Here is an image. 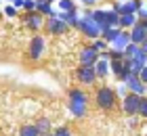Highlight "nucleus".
<instances>
[{"mask_svg": "<svg viewBox=\"0 0 147 136\" xmlns=\"http://www.w3.org/2000/svg\"><path fill=\"white\" fill-rule=\"evenodd\" d=\"M86 105H88V98H86L84 90H80V88H74V90H69V113L74 115V117L82 119L86 115Z\"/></svg>", "mask_w": 147, "mask_h": 136, "instance_id": "nucleus-1", "label": "nucleus"}, {"mask_svg": "<svg viewBox=\"0 0 147 136\" xmlns=\"http://www.w3.org/2000/svg\"><path fill=\"white\" fill-rule=\"evenodd\" d=\"M76 29L82 31V36H84V38H90V40L101 38V27H99L95 21H92L90 15H88L86 11L78 17V27H76Z\"/></svg>", "mask_w": 147, "mask_h": 136, "instance_id": "nucleus-2", "label": "nucleus"}, {"mask_svg": "<svg viewBox=\"0 0 147 136\" xmlns=\"http://www.w3.org/2000/svg\"><path fill=\"white\" fill-rule=\"evenodd\" d=\"M116 98L118 96H116V92H113L111 86H101L95 94V100L101 109H113L116 107Z\"/></svg>", "mask_w": 147, "mask_h": 136, "instance_id": "nucleus-3", "label": "nucleus"}, {"mask_svg": "<svg viewBox=\"0 0 147 136\" xmlns=\"http://www.w3.org/2000/svg\"><path fill=\"white\" fill-rule=\"evenodd\" d=\"M120 82L126 86V90H128L130 94H137V96H145V94H147V86L139 80L137 73H126Z\"/></svg>", "mask_w": 147, "mask_h": 136, "instance_id": "nucleus-4", "label": "nucleus"}, {"mask_svg": "<svg viewBox=\"0 0 147 136\" xmlns=\"http://www.w3.org/2000/svg\"><path fill=\"white\" fill-rule=\"evenodd\" d=\"M44 50H46L44 36L36 33V36L32 38V42H30V48H28V54H30V59H32V61H38V59L44 54Z\"/></svg>", "mask_w": 147, "mask_h": 136, "instance_id": "nucleus-5", "label": "nucleus"}, {"mask_svg": "<svg viewBox=\"0 0 147 136\" xmlns=\"http://www.w3.org/2000/svg\"><path fill=\"white\" fill-rule=\"evenodd\" d=\"M76 78H78L80 84H84V86H90V84H95V82L99 80L92 65H80L78 71H76Z\"/></svg>", "mask_w": 147, "mask_h": 136, "instance_id": "nucleus-6", "label": "nucleus"}, {"mask_svg": "<svg viewBox=\"0 0 147 136\" xmlns=\"http://www.w3.org/2000/svg\"><path fill=\"white\" fill-rule=\"evenodd\" d=\"M139 100H141V96L128 92V94L122 98V111H124L126 115H139Z\"/></svg>", "mask_w": 147, "mask_h": 136, "instance_id": "nucleus-7", "label": "nucleus"}, {"mask_svg": "<svg viewBox=\"0 0 147 136\" xmlns=\"http://www.w3.org/2000/svg\"><path fill=\"white\" fill-rule=\"evenodd\" d=\"M46 29H49V33H53V36H61V33H65L69 29L67 27V23L65 21H61L59 17H51V19H46Z\"/></svg>", "mask_w": 147, "mask_h": 136, "instance_id": "nucleus-8", "label": "nucleus"}, {"mask_svg": "<svg viewBox=\"0 0 147 136\" xmlns=\"http://www.w3.org/2000/svg\"><path fill=\"white\" fill-rule=\"evenodd\" d=\"M78 61H80V65H95L99 61V52L92 46H84L78 54Z\"/></svg>", "mask_w": 147, "mask_h": 136, "instance_id": "nucleus-9", "label": "nucleus"}, {"mask_svg": "<svg viewBox=\"0 0 147 136\" xmlns=\"http://www.w3.org/2000/svg\"><path fill=\"white\" fill-rule=\"evenodd\" d=\"M128 36H130V42L132 44H137V46H141V42L147 38V33H145V27H143V23L139 21V23H135L128 29Z\"/></svg>", "mask_w": 147, "mask_h": 136, "instance_id": "nucleus-10", "label": "nucleus"}, {"mask_svg": "<svg viewBox=\"0 0 147 136\" xmlns=\"http://www.w3.org/2000/svg\"><path fill=\"white\" fill-rule=\"evenodd\" d=\"M25 25H28V29H34V31H38L40 27L44 25V17L40 15L38 11H34V13H25Z\"/></svg>", "mask_w": 147, "mask_h": 136, "instance_id": "nucleus-11", "label": "nucleus"}, {"mask_svg": "<svg viewBox=\"0 0 147 136\" xmlns=\"http://www.w3.org/2000/svg\"><path fill=\"white\" fill-rule=\"evenodd\" d=\"M109 73H113V76H118L120 80H122L126 73H130L128 61H126V59H122V61H109Z\"/></svg>", "mask_w": 147, "mask_h": 136, "instance_id": "nucleus-12", "label": "nucleus"}, {"mask_svg": "<svg viewBox=\"0 0 147 136\" xmlns=\"http://www.w3.org/2000/svg\"><path fill=\"white\" fill-rule=\"evenodd\" d=\"M145 65H147V52H143V50H139V52L135 54V59L128 61V69H130V73H139Z\"/></svg>", "mask_w": 147, "mask_h": 136, "instance_id": "nucleus-13", "label": "nucleus"}, {"mask_svg": "<svg viewBox=\"0 0 147 136\" xmlns=\"http://www.w3.org/2000/svg\"><path fill=\"white\" fill-rule=\"evenodd\" d=\"M128 44H130V36H128V31H126V29H122V31L118 33V38L111 42V48H113V50H122V52H124V48H126Z\"/></svg>", "mask_w": 147, "mask_h": 136, "instance_id": "nucleus-14", "label": "nucleus"}, {"mask_svg": "<svg viewBox=\"0 0 147 136\" xmlns=\"http://www.w3.org/2000/svg\"><path fill=\"white\" fill-rule=\"evenodd\" d=\"M92 67H95L97 78H107V76H109V61H107V59H99Z\"/></svg>", "mask_w": 147, "mask_h": 136, "instance_id": "nucleus-15", "label": "nucleus"}, {"mask_svg": "<svg viewBox=\"0 0 147 136\" xmlns=\"http://www.w3.org/2000/svg\"><path fill=\"white\" fill-rule=\"evenodd\" d=\"M135 23H139L137 15H120V19H118V27L120 29H126V31H128Z\"/></svg>", "mask_w": 147, "mask_h": 136, "instance_id": "nucleus-16", "label": "nucleus"}, {"mask_svg": "<svg viewBox=\"0 0 147 136\" xmlns=\"http://www.w3.org/2000/svg\"><path fill=\"white\" fill-rule=\"evenodd\" d=\"M57 17L61 21L67 23V27H78V11H71V13H57Z\"/></svg>", "mask_w": 147, "mask_h": 136, "instance_id": "nucleus-17", "label": "nucleus"}, {"mask_svg": "<svg viewBox=\"0 0 147 136\" xmlns=\"http://www.w3.org/2000/svg\"><path fill=\"white\" fill-rule=\"evenodd\" d=\"M55 9H57V13H71V11H78V6L74 0H57Z\"/></svg>", "mask_w": 147, "mask_h": 136, "instance_id": "nucleus-18", "label": "nucleus"}, {"mask_svg": "<svg viewBox=\"0 0 147 136\" xmlns=\"http://www.w3.org/2000/svg\"><path fill=\"white\" fill-rule=\"evenodd\" d=\"M120 31H122L120 27H107V29H103V31H101V40H105L107 44H111L113 40L118 38V33H120Z\"/></svg>", "mask_w": 147, "mask_h": 136, "instance_id": "nucleus-19", "label": "nucleus"}, {"mask_svg": "<svg viewBox=\"0 0 147 136\" xmlns=\"http://www.w3.org/2000/svg\"><path fill=\"white\" fill-rule=\"evenodd\" d=\"M36 130L40 132V136L42 134H51V119H46V117H40L38 121H36Z\"/></svg>", "mask_w": 147, "mask_h": 136, "instance_id": "nucleus-20", "label": "nucleus"}, {"mask_svg": "<svg viewBox=\"0 0 147 136\" xmlns=\"http://www.w3.org/2000/svg\"><path fill=\"white\" fill-rule=\"evenodd\" d=\"M19 136H40V132L36 130L34 124H25V126H21V130H19Z\"/></svg>", "mask_w": 147, "mask_h": 136, "instance_id": "nucleus-21", "label": "nucleus"}, {"mask_svg": "<svg viewBox=\"0 0 147 136\" xmlns=\"http://www.w3.org/2000/svg\"><path fill=\"white\" fill-rule=\"evenodd\" d=\"M139 50H141V46H137V44H132V42H130V44L124 48V59H126V61L135 59V54H137Z\"/></svg>", "mask_w": 147, "mask_h": 136, "instance_id": "nucleus-22", "label": "nucleus"}, {"mask_svg": "<svg viewBox=\"0 0 147 136\" xmlns=\"http://www.w3.org/2000/svg\"><path fill=\"white\" fill-rule=\"evenodd\" d=\"M92 48H95L97 52H105L107 50V42H105V40H101V38H97V40H92Z\"/></svg>", "mask_w": 147, "mask_h": 136, "instance_id": "nucleus-23", "label": "nucleus"}, {"mask_svg": "<svg viewBox=\"0 0 147 136\" xmlns=\"http://www.w3.org/2000/svg\"><path fill=\"white\" fill-rule=\"evenodd\" d=\"M137 19L139 21H147V2H141V6H139V11H137Z\"/></svg>", "mask_w": 147, "mask_h": 136, "instance_id": "nucleus-24", "label": "nucleus"}, {"mask_svg": "<svg viewBox=\"0 0 147 136\" xmlns=\"http://www.w3.org/2000/svg\"><path fill=\"white\" fill-rule=\"evenodd\" d=\"M51 134H53V136H71V130H69L67 126H59V128H55Z\"/></svg>", "mask_w": 147, "mask_h": 136, "instance_id": "nucleus-25", "label": "nucleus"}, {"mask_svg": "<svg viewBox=\"0 0 147 136\" xmlns=\"http://www.w3.org/2000/svg\"><path fill=\"white\" fill-rule=\"evenodd\" d=\"M21 9H23L25 13H34V11H36V0H23V2H21Z\"/></svg>", "mask_w": 147, "mask_h": 136, "instance_id": "nucleus-26", "label": "nucleus"}, {"mask_svg": "<svg viewBox=\"0 0 147 136\" xmlns=\"http://www.w3.org/2000/svg\"><path fill=\"white\" fill-rule=\"evenodd\" d=\"M113 92H116V96H122V98L126 96V94H128V90H126V86L122 84V82H120V84L113 88Z\"/></svg>", "mask_w": 147, "mask_h": 136, "instance_id": "nucleus-27", "label": "nucleus"}, {"mask_svg": "<svg viewBox=\"0 0 147 136\" xmlns=\"http://www.w3.org/2000/svg\"><path fill=\"white\" fill-rule=\"evenodd\" d=\"M145 113H147V98L141 96V100H139V115H143V117H145Z\"/></svg>", "mask_w": 147, "mask_h": 136, "instance_id": "nucleus-28", "label": "nucleus"}, {"mask_svg": "<svg viewBox=\"0 0 147 136\" xmlns=\"http://www.w3.org/2000/svg\"><path fill=\"white\" fill-rule=\"evenodd\" d=\"M137 76H139V80H141V82H143V84L147 86V65H145V67H143V69H141V71H139V73H137Z\"/></svg>", "mask_w": 147, "mask_h": 136, "instance_id": "nucleus-29", "label": "nucleus"}, {"mask_svg": "<svg viewBox=\"0 0 147 136\" xmlns=\"http://www.w3.org/2000/svg\"><path fill=\"white\" fill-rule=\"evenodd\" d=\"M4 15H6V17H15V15H17V9H15V6H11V4H9V6L4 9Z\"/></svg>", "mask_w": 147, "mask_h": 136, "instance_id": "nucleus-30", "label": "nucleus"}, {"mask_svg": "<svg viewBox=\"0 0 147 136\" xmlns=\"http://www.w3.org/2000/svg\"><path fill=\"white\" fill-rule=\"evenodd\" d=\"M74 2H82L86 9H92V6L97 4V0H74Z\"/></svg>", "mask_w": 147, "mask_h": 136, "instance_id": "nucleus-31", "label": "nucleus"}, {"mask_svg": "<svg viewBox=\"0 0 147 136\" xmlns=\"http://www.w3.org/2000/svg\"><path fill=\"white\" fill-rule=\"evenodd\" d=\"M6 2H9L11 6H15V9H21V2H23V0H6Z\"/></svg>", "mask_w": 147, "mask_h": 136, "instance_id": "nucleus-32", "label": "nucleus"}, {"mask_svg": "<svg viewBox=\"0 0 147 136\" xmlns=\"http://www.w3.org/2000/svg\"><path fill=\"white\" fill-rule=\"evenodd\" d=\"M141 50H143V52H147V38L141 42Z\"/></svg>", "mask_w": 147, "mask_h": 136, "instance_id": "nucleus-33", "label": "nucleus"}, {"mask_svg": "<svg viewBox=\"0 0 147 136\" xmlns=\"http://www.w3.org/2000/svg\"><path fill=\"white\" fill-rule=\"evenodd\" d=\"M143 27H145V33H147V21H143Z\"/></svg>", "mask_w": 147, "mask_h": 136, "instance_id": "nucleus-34", "label": "nucleus"}, {"mask_svg": "<svg viewBox=\"0 0 147 136\" xmlns=\"http://www.w3.org/2000/svg\"><path fill=\"white\" fill-rule=\"evenodd\" d=\"M42 136H53V134H42Z\"/></svg>", "mask_w": 147, "mask_h": 136, "instance_id": "nucleus-35", "label": "nucleus"}, {"mask_svg": "<svg viewBox=\"0 0 147 136\" xmlns=\"http://www.w3.org/2000/svg\"><path fill=\"white\" fill-rule=\"evenodd\" d=\"M145 98H147V94H145Z\"/></svg>", "mask_w": 147, "mask_h": 136, "instance_id": "nucleus-36", "label": "nucleus"}, {"mask_svg": "<svg viewBox=\"0 0 147 136\" xmlns=\"http://www.w3.org/2000/svg\"><path fill=\"white\" fill-rule=\"evenodd\" d=\"M145 117H147V113H145Z\"/></svg>", "mask_w": 147, "mask_h": 136, "instance_id": "nucleus-37", "label": "nucleus"}]
</instances>
